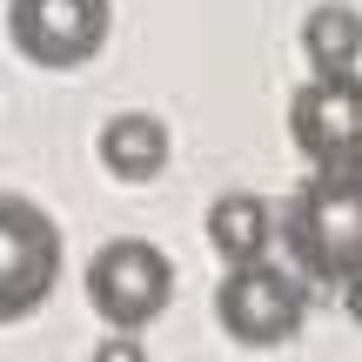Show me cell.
<instances>
[{"mask_svg":"<svg viewBox=\"0 0 362 362\" xmlns=\"http://www.w3.org/2000/svg\"><path fill=\"white\" fill-rule=\"evenodd\" d=\"M275 235H282L302 282H322V288L356 282L362 275V168H315L282 202Z\"/></svg>","mask_w":362,"mask_h":362,"instance_id":"6da1fadb","label":"cell"},{"mask_svg":"<svg viewBox=\"0 0 362 362\" xmlns=\"http://www.w3.org/2000/svg\"><path fill=\"white\" fill-rule=\"evenodd\" d=\"M88 302L94 315H101L107 329H128V336H141L155 315H168L175 302V262L161 255L155 242H141V235H121V242H101L88 262Z\"/></svg>","mask_w":362,"mask_h":362,"instance_id":"7a4b0ae2","label":"cell"},{"mask_svg":"<svg viewBox=\"0 0 362 362\" xmlns=\"http://www.w3.org/2000/svg\"><path fill=\"white\" fill-rule=\"evenodd\" d=\"M215 322L228 329L242 349H275V342L302 336L309 322V282L296 269H275L269 255L242 262V269L221 275L215 288Z\"/></svg>","mask_w":362,"mask_h":362,"instance_id":"3957f363","label":"cell"},{"mask_svg":"<svg viewBox=\"0 0 362 362\" xmlns=\"http://www.w3.org/2000/svg\"><path fill=\"white\" fill-rule=\"evenodd\" d=\"M61 282V228L27 194H0V322H27Z\"/></svg>","mask_w":362,"mask_h":362,"instance_id":"277c9868","label":"cell"},{"mask_svg":"<svg viewBox=\"0 0 362 362\" xmlns=\"http://www.w3.org/2000/svg\"><path fill=\"white\" fill-rule=\"evenodd\" d=\"M288 141L309 168H362V74H315L288 101Z\"/></svg>","mask_w":362,"mask_h":362,"instance_id":"5b68a950","label":"cell"},{"mask_svg":"<svg viewBox=\"0 0 362 362\" xmlns=\"http://www.w3.org/2000/svg\"><path fill=\"white\" fill-rule=\"evenodd\" d=\"M7 40L34 67H81L107 40V0H13Z\"/></svg>","mask_w":362,"mask_h":362,"instance_id":"8992f818","label":"cell"},{"mask_svg":"<svg viewBox=\"0 0 362 362\" xmlns=\"http://www.w3.org/2000/svg\"><path fill=\"white\" fill-rule=\"evenodd\" d=\"M208 248H215L228 269L262 262V255L275 248V208L262 202V194H248V188L221 194V202L208 208Z\"/></svg>","mask_w":362,"mask_h":362,"instance_id":"52a82bcc","label":"cell"},{"mask_svg":"<svg viewBox=\"0 0 362 362\" xmlns=\"http://www.w3.org/2000/svg\"><path fill=\"white\" fill-rule=\"evenodd\" d=\"M94 155L115 181H155L161 161H168V128L155 115H115L94 141Z\"/></svg>","mask_w":362,"mask_h":362,"instance_id":"ba28073f","label":"cell"},{"mask_svg":"<svg viewBox=\"0 0 362 362\" xmlns=\"http://www.w3.org/2000/svg\"><path fill=\"white\" fill-rule=\"evenodd\" d=\"M302 54L315 74H349L362 61V13L356 7H315L302 21Z\"/></svg>","mask_w":362,"mask_h":362,"instance_id":"9c48e42d","label":"cell"},{"mask_svg":"<svg viewBox=\"0 0 362 362\" xmlns=\"http://www.w3.org/2000/svg\"><path fill=\"white\" fill-rule=\"evenodd\" d=\"M88 362H148V349H141V336H128V329H107Z\"/></svg>","mask_w":362,"mask_h":362,"instance_id":"30bf717a","label":"cell"},{"mask_svg":"<svg viewBox=\"0 0 362 362\" xmlns=\"http://www.w3.org/2000/svg\"><path fill=\"white\" fill-rule=\"evenodd\" d=\"M336 296H342V315H349V322L362 329V275H356V282H342Z\"/></svg>","mask_w":362,"mask_h":362,"instance_id":"8fae6325","label":"cell"}]
</instances>
